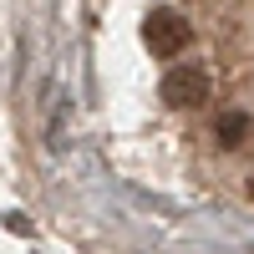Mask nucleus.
Returning <instances> with one entry per match:
<instances>
[{"mask_svg": "<svg viewBox=\"0 0 254 254\" xmlns=\"http://www.w3.org/2000/svg\"><path fill=\"white\" fill-rule=\"evenodd\" d=\"M249 132H254L249 112H224V117L214 122V137H219L224 147H244V142H249Z\"/></svg>", "mask_w": 254, "mask_h": 254, "instance_id": "obj_3", "label": "nucleus"}, {"mask_svg": "<svg viewBox=\"0 0 254 254\" xmlns=\"http://www.w3.org/2000/svg\"><path fill=\"white\" fill-rule=\"evenodd\" d=\"M158 92H163L168 107H203V102H208V71L193 66V61H183V66H173L163 76Z\"/></svg>", "mask_w": 254, "mask_h": 254, "instance_id": "obj_2", "label": "nucleus"}, {"mask_svg": "<svg viewBox=\"0 0 254 254\" xmlns=\"http://www.w3.org/2000/svg\"><path fill=\"white\" fill-rule=\"evenodd\" d=\"M188 20L173 10V5H153L147 10V20H142V41L153 46V56H178L183 46H188Z\"/></svg>", "mask_w": 254, "mask_h": 254, "instance_id": "obj_1", "label": "nucleus"}, {"mask_svg": "<svg viewBox=\"0 0 254 254\" xmlns=\"http://www.w3.org/2000/svg\"><path fill=\"white\" fill-rule=\"evenodd\" d=\"M61 112H66V97H61V87L51 81L46 87V132H51V147H61V137H66L61 132Z\"/></svg>", "mask_w": 254, "mask_h": 254, "instance_id": "obj_4", "label": "nucleus"}]
</instances>
